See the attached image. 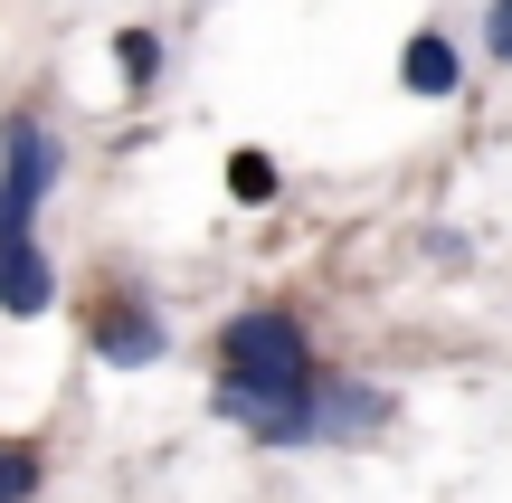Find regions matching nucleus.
<instances>
[{"mask_svg": "<svg viewBox=\"0 0 512 503\" xmlns=\"http://www.w3.org/2000/svg\"><path fill=\"white\" fill-rule=\"evenodd\" d=\"M313 342L294 314H275V304H256L219 333V390H209V409L228 418V428L266 437V447H313Z\"/></svg>", "mask_w": 512, "mask_h": 503, "instance_id": "obj_1", "label": "nucleus"}, {"mask_svg": "<svg viewBox=\"0 0 512 503\" xmlns=\"http://www.w3.org/2000/svg\"><path fill=\"white\" fill-rule=\"evenodd\" d=\"M57 190V133L38 114L0 124V238H38V200Z\"/></svg>", "mask_w": 512, "mask_h": 503, "instance_id": "obj_2", "label": "nucleus"}, {"mask_svg": "<svg viewBox=\"0 0 512 503\" xmlns=\"http://www.w3.org/2000/svg\"><path fill=\"white\" fill-rule=\"evenodd\" d=\"M86 342H95L105 371H152L171 333H162V314H152L143 295H105V304H95V323H86Z\"/></svg>", "mask_w": 512, "mask_h": 503, "instance_id": "obj_3", "label": "nucleus"}, {"mask_svg": "<svg viewBox=\"0 0 512 503\" xmlns=\"http://www.w3.org/2000/svg\"><path fill=\"white\" fill-rule=\"evenodd\" d=\"M48 304H57L48 247H38V238H0V314H10V323H38Z\"/></svg>", "mask_w": 512, "mask_h": 503, "instance_id": "obj_4", "label": "nucleus"}, {"mask_svg": "<svg viewBox=\"0 0 512 503\" xmlns=\"http://www.w3.org/2000/svg\"><path fill=\"white\" fill-rule=\"evenodd\" d=\"M389 418V390H361V380H332V390H313V437H361Z\"/></svg>", "mask_w": 512, "mask_h": 503, "instance_id": "obj_5", "label": "nucleus"}, {"mask_svg": "<svg viewBox=\"0 0 512 503\" xmlns=\"http://www.w3.org/2000/svg\"><path fill=\"white\" fill-rule=\"evenodd\" d=\"M399 86L408 95H456V48H446V29H418L399 48Z\"/></svg>", "mask_w": 512, "mask_h": 503, "instance_id": "obj_6", "label": "nucleus"}, {"mask_svg": "<svg viewBox=\"0 0 512 503\" xmlns=\"http://www.w3.org/2000/svg\"><path fill=\"white\" fill-rule=\"evenodd\" d=\"M38 485H48V456L29 437H0V503H29Z\"/></svg>", "mask_w": 512, "mask_h": 503, "instance_id": "obj_7", "label": "nucleus"}, {"mask_svg": "<svg viewBox=\"0 0 512 503\" xmlns=\"http://www.w3.org/2000/svg\"><path fill=\"white\" fill-rule=\"evenodd\" d=\"M114 67H124V86H152L162 76V29H124L114 38Z\"/></svg>", "mask_w": 512, "mask_h": 503, "instance_id": "obj_8", "label": "nucleus"}, {"mask_svg": "<svg viewBox=\"0 0 512 503\" xmlns=\"http://www.w3.org/2000/svg\"><path fill=\"white\" fill-rule=\"evenodd\" d=\"M228 190H238L247 209H266L275 200V162H266V152H238V162H228Z\"/></svg>", "mask_w": 512, "mask_h": 503, "instance_id": "obj_9", "label": "nucleus"}, {"mask_svg": "<svg viewBox=\"0 0 512 503\" xmlns=\"http://www.w3.org/2000/svg\"><path fill=\"white\" fill-rule=\"evenodd\" d=\"M484 48L512 57V0H484Z\"/></svg>", "mask_w": 512, "mask_h": 503, "instance_id": "obj_10", "label": "nucleus"}]
</instances>
